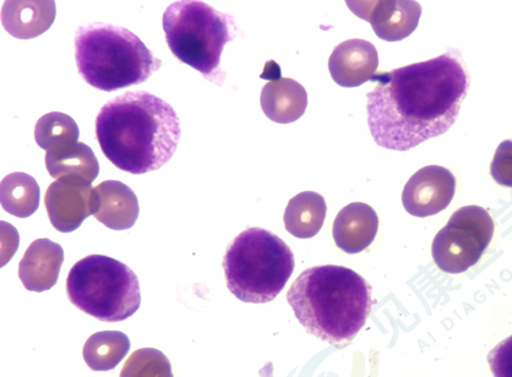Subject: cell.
<instances>
[{
  "mask_svg": "<svg viewBox=\"0 0 512 377\" xmlns=\"http://www.w3.org/2000/svg\"><path fill=\"white\" fill-rule=\"evenodd\" d=\"M56 19L53 0L16 2L7 0L2 7V24L5 30L20 40H30L45 34Z\"/></svg>",
  "mask_w": 512,
  "mask_h": 377,
  "instance_id": "2e32d148",
  "label": "cell"
},
{
  "mask_svg": "<svg viewBox=\"0 0 512 377\" xmlns=\"http://www.w3.org/2000/svg\"><path fill=\"white\" fill-rule=\"evenodd\" d=\"M119 377H174L170 360L154 348H141L125 362Z\"/></svg>",
  "mask_w": 512,
  "mask_h": 377,
  "instance_id": "603a6c76",
  "label": "cell"
},
{
  "mask_svg": "<svg viewBox=\"0 0 512 377\" xmlns=\"http://www.w3.org/2000/svg\"><path fill=\"white\" fill-rule=\"evenodd\" d=\"M379 217L372 206L363 202L343 207L334 222L332 236L337 247L347 254H358L368 249L377 237Z\"/></svg>",
  "mask_w": 512,
  "mask_h": 377,
  "instance_id": "5bb4252c",
  "label": "cell"
},
{
  "mask_svg": "<svg viewBox=\"0 0 512 377\" xmlns=\"http://www.w3.org/2000/svg\"><path fill=\"white\" fill-rule=\"evenodd\" d=\"M181 122L166 101L146 91L107 102L96 119L103 155L123 172L145 174L170 162L181 140Z\"/></svg>",
  "mask_w": 512,
  "mask_h": 377,
  "instance_id": "7a4b0ae2",
  "label": "cell"
},
{
  "mask_svg": "<svg viewBox=\"0 0 512 377\" xmlns=\"http://www.w3.org/2000/svg\"><path fill=\"white\" fill-rule=\"evenodd\" d=\"M261 108L272 122L288 124L303 117L308 107V94L298 81L277 76L261 92Z\"/></svg>",
  "mask_w": 512,
  "mask_h": 377,
  "instance_id": "e0dca14e",
  "label": "cell"
},
{
  "mask_svg": "<svg viewBox=\"0 0 512 377\" xmlns=\"http://www.w3.org/2000/svg\"><path fill=\"white\" fill-rule=\"evenodd\" d=\"M494 236V222L481 206H465L450 217L432 245L435 264L446 273L466 272L481 260Z\"/></svg>",
  "mask_w": 512,
  "mask_h": 377,
  "instance_id": "ba28073f",
  "label": "cell"
},
{
  "mask_svg": "<svg viewBox=\"0 0 512 377\" xmlns=\"http://www.w3.org/2000/svg\"><path fill=\"white\" fill-rule=\"evenodd\" d=\"M163 30L173 56L209 78L220 67L221 54L234 40L231 15L198 0H181L167 8Z\"/></svg>",
  "mask_w": 512,
  "mask_h": 377,
  "instance_id": "52a82bcc",
  "label": "cell"
},
{
  "mask_svg": "<svg viewBox=\"0 0 512 377\" xmlns=\"http://www.w3.org/2000/svg\"><path fill=\"white\" fill-rule=\"evenodd\" d=\"M75 58L86 83L106 92L143 84L162 64L132 31L102 23L79 27Z\"/></svg>",
  "mask_w": 512,
  "mask_h": 377,
  "instance_id": "277c9868",
  "label": "cell"
},
{
  "mask_svg": "<svg viewBox=\"0 0 512 377\" xmlns=\"http://www.w3.org/2000/svg\"><path fill=\"white\" fill-rule=\"evenodd\" d=\"M326 212L328 206L323 196L314 191H304L288 202L283 221L293 237L309 239L317 236L323 228Z\"/></svg>",
  "mask_w": 512,
  "mask_h": 377,
  "instance_id": "d6986e66",
  "label": "cell"
},
{
  "mask_svg": "<svg viewBox=\"0 0 512 377\" xmlns=\"http://www.w3.org/2000/svg\"><path fill=\"white\" fill-rule=\"evenodd\" d=\"M45 206L52 226L59 232L72 233L87 217L94 216L96 191L84 180L61 178L49 185Z\"/></svg>",
  "mask_w": 512,
  "mask_h": 377,
  "instance_id": "9c48e42d",
  "label": "cell"
},
{
  "mask_svg": "<svg viewBox=\"0 0 512 377\" xmlns=\"http://www.w3.org/2000/svg\"><path fill=\"white\" fill-rule=\"evenodd\" d=\"M70 302L103 322L124 321L140 309L138 276L123 262L103 255H91L76 262L69 272Z\"/></svg>",
  "mask_w": 512,
  "mask_h": 377,
  "instance_id": "8992f818",
  "label": "cell"
},
{
  "mask_svg": "<svg viewBox=\"0 0 512 377\" xmlns=\"http://www.w3.org/2000/svg\"><path fill=\"white\" fill-rule=\"evenodd\" d=\"M354 14L372 25L380 40H405L417 29L422 7L413 0H377V2H346Z\"/></svg>",
  "mask_w": 512,
  "mask_h": 377,
  "instance_id": "8fae6325",
  "label": "cell"
},
{
  "mask_svg": "<svg viewBox=\"0 0 512 377\" xmlns=\"http://www.w3.org/2000/svg\"><path fill=\"white\" fill-rule=\"evenodd\" d=\"M488 363L494 377H512V336L489 352Z\"/></svg>",
  "mask_w": 512,
  "mask_h": 377,
  "instance_id": "d4e9b609",
  "label": "cell"
},
{
  "mask_svg": "<svg viewBox=\"0 0 512 377\" xmlns=\"http://www.w3.org/2000/svg\"><path fill=\"white\" fill-rule=\"evenodd\" d=\"M94 217L112 231H125L138 221L139 200L132 189L118 180L98 184Z\"/></svg>",
  "mask_w": 512,
  "mask_h": 377,
  "instance_id": "9a60e30c",
  "label": "cell"
},
{
  "mask_svg": "<svg viewBox=\"0 0 512 377\" xmlns=\"http://www.w3.org/2000/svg\"><path fill=\"white\" fill-rule=\"evenodd\" d=\"M490 174L499 185L512 188V140L499 145L490 165Z\"/></svg>",
  "mask_w": 512,
  "mask_h": 377,
  "instance_id": "cb8c5ba5",
  "label": "cell"
},
{
  "mask_svg": "<svg viewBox=\"0 0 512 377\" xmlns=\"http://www.w3.org/2000/svg\"><path fill=\"white\" fill-rule=\"evenodd\" d=\"M456 190V178L449 169L427 166L408 180L402 204L410 215L424 218L448 209Z\"/></svg>",
  "mask_w": 512,
  "mask_h": 377,
  "instance_id": "30bf717a",
  "label": "cell"
},
{
  "mask_svg": "<svg viewBox=\"0 0 512 377\" xmlns=\"http://www.w3.org/2000/svg\"><path fill=\"white\" fill-rule=\"evenodd\" d=\"M368 97V125L377 145L408 151L448 131L470 87L454 53L379 73Z\"/></svg>",
  "mask_w": 512,
  "mask_h": 377,
  "instance_id": "6da1fadb",
  "label": "cell"
},
{
  "mask_svg": "<svg viewBox=\"0 0 512 377\" xmlns=\"http://www.w3.org/2000/svg\"><path fill=\"white\" fill-rule=\"evenodd\" d=\"M130 346L129 337L123 332H97L85 343L84 359L91 370L110 371L122 362Z\"/></svg>",
  "mask_w": 512,
  "mask_h": 377,
  "instance_id": "44dd1931",
  "label": "cell"
},
{
  "mask_svg": "<svg viewBox=\"0 0 512 377\" xmlns=\"http://www.w3.org/2000/svg\"><path fill=\"white\" fill-rule=\"evenodd\" d=\"M379 67L377 48L366 40L342 42L332 52L329 70L337 85L358 87L373 80Z\"/></svg>",
  "mask_w": 512,
  "mask_h": 377,
  "instance_id": "7c38bea8",
  "label": "cell"
},
{
  "mask_svg": "<svg viewBox=\"0 0 512 377\" xmlns=\"http://www.w3.org/2000/svg\"><path fill=\"white\" fill-rule=\"evenodd\" d=\"M80 138L78 124L72 117L61 112H52L38 119L35 139L41 149L51 151L58 147L75 144Z\"/></svg>",
  "mask_w": 512,
  "mask_h": 377,
  "instance_id": "7402d4cb",
  "label": "cell"
},
{
  "mask_svg": "<svg viewBox=\"0 0 512 377\" xmlns=\"http://www.w3.org/2000/svg\"><path fill=\"white\" fill-rule=\"evenodd\" d=\"M227 287L244 303L272 302L294 270L288 245L263 228H248L233 240L223 258Z\"/></svg>",
  "mask_w": 512,
  "mask_h": 377,
  "instance_id": "5b68a950",
  "label": "cell"
},
{
  "mask_svg": "<svg viewBox=\"0 0 512 377\" xmlns=\"http://www.w3.org/2000/svg\"><path fill=\"white\" fill-rule=\"evenodd\" d=\"M287 302L307 332L330 344L350 343L372 310V287L347 267L317 266L299 275Z\"/></svg>",
  "mask_w": 512,
  "mask_h": 377,
  "instance_id": "3957f363",
  "label": "cell"
},
{
  "mask_svg": "<svg viewBox=\"0 0 512 377\" xmlns=\"http://www.w3.org/2000/svg\"><path fill=\"white\" fill-rule=\"evenodd\" d=\"M64 261L61 245L37 239L26 250L19 264V277L27 291L45 292L56 286Z\"/></svg>",
  "mask_w": 512,
  "mask_h": 377,
  "instance_id": "4fadbf2b",
  "label": "cell"
},
{
  "mask_svg": "<svg viewBox=\"0 0 512 377\" xmlns=\"http://www.w3.org/2000/svg\"><path fill=\"white\" fill-rule=\"evenodd\" d=\"M40 201L41 189L29 174L12 173L0 183V202L10 215L30 217L37 211Z\"/></svg>",
  "mask_w": 512,
  "mask_h": 377,
  "instance_id": "ffe728a7",
  "label": "cell"
},
{
  "mask_svg": "<svg viewBox=\"0 0 512 377\" xmlns=\"http://www.w3.org/2000/svg\"><path fill=\"white\" fill-rule=\"evenodd\" d=\"M46 168L49 176L54 179L78 178L89 184L95 182L100 173V163L94 151L84 142L47 151Z\"/></svg>",
  "mask_w": 512,
  "mask_h": 377,
  "instance_id": "ac0fdd59",
  "label": "cell"
}]
</instances>
